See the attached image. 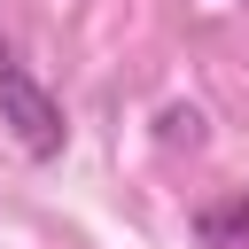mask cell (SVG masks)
Instances as JSON below:
<instances>
[{
	"instance_id": "3957f363",
	"label": "cell",
	"mask_w": 249,
	"mask_h": 249,
	"mask_svg": "<svg viewBox=\"0 0 249 249\" xmlns=\"http://www.w3.org/2000/svg\"><path fill=\"white\" fill-rule=\"evenodd\" d=\"M156 140H163V148H202V109H195V101H171V109L156 117Z\"/></svg>"
},
{
	"instance_id": "6da1fadb",
	"label": "cell",
	"mask_w": 249,
	"mask_h": 249,
	"mask_svg": "<svg viewBox=\"0 0 249 249\" xmlns=\"http://www.w3.org/2000/svg\"><path fill=\"white\" fill-rule=\"evenodd\" d=\"M0 124H8V140L31 156V163H54L62 148H70V117H62V101L0 47Z\"/></svg>"
},
{
	"instance_id": "7a4b0ae2",
	"label": "cell",
	"mask_w": 249,
	"mask_h": 249,
	"mask_svg": "<svg viewBox=\"0 0 249 249\" xmlns=\"http://www.w3.org/2000/svg\"><path fill=\"white\" fill-rule=\"evenodd\" d=\"M195 241L202 249H249V187H226L195 202Z\"/></svg>"
}]
</instances>
